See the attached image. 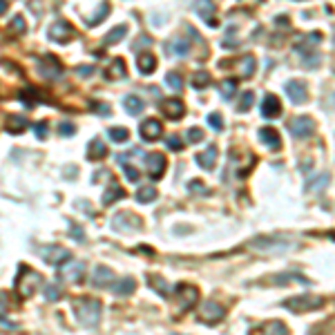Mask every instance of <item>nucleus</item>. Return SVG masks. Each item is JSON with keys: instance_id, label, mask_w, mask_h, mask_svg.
<instances>
[{"instance_id": "17", "label": "nucleus", "mask_w": 335, "mask_h": 335, "mask_svg": "<svg viewBox=\"0 0 335 335\" xmlns=\"http://www.w3.org/2000/svg\"><path fill=\"white\" fill-rule=\"evenodd\" d=\"M194 161H197V166L204 168V170L215 168V163H217V148H215V146L206 148L204 152H199L197 157H194Z\"/></svg>"}, {"instance_id": "42", "label": "nucleus", "mask_w": 335, "mask_h": 335, "mask_svg": "<svg viewBox=\"0 0 335 335\" xmlns=\"http://www.w3.org/2000/svg\"><path fill=\"white\" fill-rule=\"evenodd\" d=\"M172 54H179V56H185L190 51V47H188V43L185 40H174V47L170 49Z\"/></svg>"}, {"instance_id": "29", "label": "nucleus", "mask_w": 335, "mask_h": 335, "mask_svg": "<svg viewBox=\"0 0 335 335\" xmlns=\"http://www.w3.org/2000/svg\"><path fill=\"white\" fill-rule=\"evenodd\" d=\"M252 72H255V58L252 56H244L239 63V76L241 79H248Z\"/></svg>"}, {"instance_id": "33", "label": "nucleus", "mask_w": 335, "mask_h": 335, "mask_svg": "<svg viewBox=\"0 0 335 335\" xmlns=\"http://www.w3.org/2000/svg\"><path fill=\"white\" fill-rule=\"evenodd\" d=\"M235 92H237V83H235V81H221V83H219V94L224 96L226 101L233 99Z\"/></svg>"}, {"instance_id": "20", "label": "nucleus", "mask_w": 335, "mask_h": 335, "mask_svg": "<svg viewBox=\"0 0 335 335\" xmlns=\"http://www.w3.org/2000/svg\"><path fill=\"white\" fill-rule=\"evenodd\" d=\"M134 288H137V282H134L132 277H123V280H118L116 284H112V291H114V295H118V297L132 295Z\"/></svg>"}, {"instance_id": "37", "label": "nucleus", "mask_w": 335, "mask_h": 335, "mask_svg": "<svg viewBox=\"0 0 335 335\" xmlns=\"http://www.w3.org/2000/svg\"><path fill=\"white\" fill-rule=\"evenodd\" d=\"M166 83L170 90H181V76L177 74V72H170V74L166 76Z\"/></svg>"}, {"instance_id": "39", "label": "nucleus", "mask_w": 335, "mask_h": 335, "mask_svg": "<svg viewBox=\"0 0 335 335\" xmlns=\"http://www.w3.org/2000/svg\"><path fill=\"white\" fill-rule=\"evenodd\" d=\"M123 174H125V179L127 181H139V170L137 168H132V166H127V163H123Z\"/></svg>"}, {"instance_id": "21", "label": "nucleus", "mask_w": 335, "mask_h": 335, "mask_svg": "<svg viewBox=\"0 0 335 335\" xmlns=\"http://www.w3.org/2000/svg\"><path fill=\"white\" fill-rule=\"evenodd\" d=\"M107 154V146L101 141L99 137L92 139L90 146H87V159H92V161H99V159H103Z\"/></svg>"}, {"instance_id": "31", "label": "nucleus", "mask_w": 335, "mask_h": 335, "mask_svg": "<svg viewBox=\"0 0 335 335\" xmlns=\"http://www.w3.org/2000/svg\"><path fill=\"white\" fill-rule=\"evenodd\" d=\"M107 14H110V5L107 3H101L99 5V9H96V14L92 18H87V25H90V27H94V25H99L103 18L107 16Z\"/></svg>"}, {"instance_id": "26", "label": "nucleus", "mask_w": 335, "mask_h": 335, "mask_svg": "<svg viewBox=\"0 0 335 335\" xmlns=\"http://www.w3.org/2000/svg\"><path fill=\"white\" fill-rule=\"evenodd\" d=\"M123 194H125V190H123L118 183H112L110 190H105V194H103V206H112L114 201L123 199Z\"/></svg>"}, {"instance_id": "46", "label": "nucleus", "mask_w": 335, "mask_h": 335, "mask_svg": "<svg viewBox=\"0 0 335 335\" xmlns=\"http://www.w3.org/2000/svg\"><path fill=\"white\" fill-rule=\"evenodd\" d=\"M70 237H74L76 241H83V228L81 226H76V224H72V228H70Z\"/></svg>"}, {"instance_id": "12", "label": "nucleus", "mask_w": 335, "mask_h": 335, "mask_svg": "<svg viewBox=\"0 0 335 335\" xmlns=\"http://www.w3.org/2000/svg\"><path fill=\"white\" fill-rule=\"evenodd\" d=\"M38 72L45 76V79H58L60 74H63V67H60V63L54 58V56H45L43 60H38Z\"/></svg>"}, {"instance_id": "2", "label": "nucleus", "mask_w": 335, "mask_h": 335, "mask_svg": "<svg viewBox=\"0 0 335 335\" xmlns=\"http://www.w3.org/2000/svg\"><path fill=\"white\" fill-rule=\"evenodd\" d=\"M43 284L40 282V275L36 271H32L29 266H23L18 273V280H16V291L18 295L23 297V300H27V297H32L36 291H38V286Z\"/></svg>"}, {"instance_id": "27", "label": "nucleus", "mask_w": 335, "mask_h": 335, "mask_svg": "<svg viewBox=\"0 0 335 335\" xmlns=\"http://www.w3.org/2000/svg\"><path fill=\"white\" fill-rule=\"evenodd\" d=\"M139 70H141V74H152L154 70H157V58H154L152 54H143L141 58H139Z\"/></svg>"}, {"instance_id": "15", "label": "nucleus", "mask_w": 335, "mask_h": 335, "mask_svg": "<svg viewBox=\"0 0 335 335\" xmlns=\"http://www.w3.org/2000/svg\"><path fill=\"white\" fill-rule=\"evenodd\" d=\"M221 317H224V308H221L219 304H215V302L204 304V308H201V319H204L206 324H215V322H219Z\"/></svg>"}, {"instance_id": "40", "label": "nucleus", "mask_w": 335, "mask_h": 335, "mask_svg": "<svg viewBox=\"0 0 335 335\" xmlns=\"http://www.w3.org/2000/svg\"><path fill=\"white\" fill-rule=\"evenodd\" d=\"M208 125L213 127L215 132H221V130H224V121H221L219 114H208Z\"/></svg>"}, {"instance_id": "36", "label": "nucleus", "mask_w": 335, "mask_h": 335, "mask_svg": "<svg viewBox=\"0 0 335 335\" xmlns=\"http://www.w3.org/2000/svg\"><path fill=\"white\" fill-rule=\"evenodd\" d=\"M45 297H47L49 302L60 300V286H56V284H47V286H45Z\"/></svg>"}, {"instance_id": "6", "label": "nucleus", "mask_w": 335, "mask_h": 335, "mask_svg": "<svg viewBox=\"0 0 335 335\" xmlns=\"http://www.w3.org/2000/svg\"><path fill=\"white\" fill-rule=\"evenodd\" d=\"M291 134L295 139H308L313 137V132H315V123H313L311 116H297L291 121Z\"/></svg>"}, {"instance_id": "19", "label": "nucleus", "mask_w": 335, "mask_h": 335, "mask_svg": "<svg viewBox=\"0 0 335 335\" xmlns=\"http://www.w3.org/2000/svg\"><path fill=\"white\" fill-rule=\"evenodd\" d=\"M125 74H127V70H125V60L123 58H114L112 65H107V70H105V79H110V81L125 79Z\"/></svg>"}, {"instance_id": "51", "label": "nucleus", "mask_w": 335, "mask_h": 335, "mask_svg": "<svg viewBox=\"0 0 335 335\" xmlns=\"http://www.w3.org/2000/svg\"><path fill=\"white\" fill-rule=\"evenodd\" d=\"M92 72H94L92 67H79V74H92Z\"/></svg>"}, {"instance_id": "50", "label": "nucleus", "mask_w": 335, "mask_h": 335, "mask_svg": "<svg viewBox=\"0 0 335 335\" xmlns=\"http://www.w3.org/2000/svg\"><path fill=\"white\" fill-rule=\"evenodd\" d=\"M150 286H154V291L157 293H166L168 286L163 284V282H157V277H150Z\"/></svg>"}, {"instance_id": "32", "label": "nucleus", "mask_w": 335, "mask_h": 335, "mask_svg": "<svg viewBox=\"0 0 335 335\" xmlns=\"http://www.w3.org/2000/svg\"><path fill=\"white\" fill-rule=\"evenodd\" d=\"M107 137H110L114 143H123V141L130 139V132H127L125 127H110V130H107Z\"/></svg>"}, {"instance_id": "41", "label": "nucleus", "mask_w": 335, "mask_h": 335, "mask_svg": "<svg viewBox=\"0 0 335 335\" xmlns=\"http://www.w3.org/2000/svg\"><path fill=\"white\" fill-rule=\"evenodd\" d=\"M252 99H255V94H252V92H246V94L241 96V103L237 105V110H239V112H246V110H248V107L252 105Z\"/></svg>"}, {"instance_id": "45", "label": "nucleus", "mask_w": 335, "mask_h": 335, "mask_svg": "<svg viewBox=\"0 0 335 335\" xmlns=\"http://www.w3.org/2000/svg\"><path fill=\"white\" fill-rule=\"evenodd\" d=\"M7 311H9V300L5 293H0V319L7 315Z\"/></svg>"}, {"instance_id": "8", "label": "nucleus", "mask_w": 335, "mask_h": 335, "mask_svg": "<svg viewBox=\"0 0 335 335\" xmlns=\"http://www.w3.org/2000/svg\"><path fill=\"white\" fill-rule=\"evenodd\" d=\"M159 110H161V114L170 118V121H179V118L185 114V105H183V101H179V99H166L163 103H159Z\"/></svg>"}, {"instance_id": "7", "label": "nucleus", "mask_w": 335, "mask_h": 335, "mask_svg": "<svg viewBox=\"0 0 335 335\" xmlns=\"http://www.w3.org/2000/svg\"><path fill=\"white\" fill-rule=\"evenodd\" d=\"M49 40H54V43H70L72 38H74V27H72L70 23H65V20H56L54 25L49 27Z\"/></svg>"}, {"instance_id": "35", "label": "nucleus", "mask_w": 335, "mask_h": 335, "mask_svg": "<svg viewBox=\"0 0 335 335\" xmlns=\"http://www.w3.org/2000/svg\"><path fill=\"white\" fill-rule=\"evenodd\" d=\"M185 141H188V143L204 141V130H201V127H190V130L185 132Z\"/></svg>"}, {"instance_id": "22", "label": "nucleus", "mask_w": 335, "mask_h": 335, "mask_svg": "<svg viewBox=\"0 0 335 335\" xmlns=\"http://www.w3.org/2000/svg\"><path fill=\"white\" fill-rule=\"evenodd\" d=\"M143 107H146V103H143V99H139L137 94H127L125 99H123V110H125L127 114H141Z\"/></svg>"}, {"instance_id": "44", "label": "nucleus", "mask_w": 335, "mask_h": 335, "mask_svg": "<svg viewBox=\"0 0 335 335\" xmlns=\"http://www.w3.org/2000/svg\"><path fill=\"white\" fill-rule=\"evenodd\" d=\"M12 29L14 32H18V34H23L25 32V18L23 16H16L12 20Z\"/></svg>"}, {"instance_id": "52", "label": "nucleus", "mask_w": 335, "mask_h": 335, "mask_svg": "<svg viewBox=\"0 0 335 335\" xmlns=\"http://www.w3.org/2000/svg\"><path fill=\"white\" fill-rule=\"evenodd\" d=\"M5 9H7V0H0V14H5Z\"/></svg>"}, {"instance_id": "47", "label": "nucleus", "mask_w": 335, "mask_h": 335, "mask_svg": "<svg viewBox=\"0 0 335 335\" xmlns=\"http://www.w3.org/2000/svg\"><path fill=\"white\" fill-rule=\"evenodd\" d=\"M188 188L192 190V192H201V194H208V188H206L201 181H190L188 183Z\"/></svg>"}, {"instance_id": "24", "label": "nucleus", "mask_w": 335, "mask_h": 335, "mask_svg": "<svg viewBox=\"0 0 335 335\" xmlns=\"http://www.w3.org/2000/svg\"><path fill=\"white\" fill-rule=\"evenodd\" d=\"M194 7H197V12H199V16L206 20V23L208 25H215L217 23V20H215L213 16H210V14L215 12V7H213V0H197V3H194Z\"/></svg>"}, {"instance_id": "14", "label": "nucleus", "mask_w": 335, "mask_h": 335, "mask_svg": "<svg viewBox=\"0 0 335 335\" xmlns=\"http://www.w3.org/2000/svg\"><path fill=\"white\" fill-rule=\"evenodd\" d=\"M286 96L291 99L295 105H300V103L306 101V85L300 83V81H291V83H286Z\"/></svg>"}, {"instance_id": "1", "label": "nucleus", "mask_w": 335, "mask_h": 335, "mask_svg": "<svg viewBox=\"0 0 335 335\" xmlns=\"http://www.w3.org/2000/svg\"><path fill=\"white\" fill-rule=\"evenodd\" d=\"M72 308H74L76 319H79L81 326H85V328L99 326L101 311H103V306H101L99 300H94V297H79V300L72 304Z\"/></svg>"}, {"instance_id": "5", "label": "nucleus", "mask_w": 335, "mask_h": 335, "mask_svg": "<svg viewBox=\"0 0 335 335\" xmlns=\"http://www.w3.org/2000/svg\"><path fill=\"white\" fill-rule=\"evenodd\" d=\"M38 252H40L45 264H51V266H60L63 261H67L72 257V252L60 248V246H43Z\"/></svg>"}, {"instance_id": "28", "label": "nucleus", "mask_w": 335, "mask_h": 335, "mask_svg": "<svg viewBox=\"0 0 335 335\" xmlns=\"http://www.w3.org/2000/svg\"><path fill=\"white\" fill-rule=\"evenodd\" d=\"M125 34H127V27H125V25H118V27H114L112 32H107V36L103 38V43H105V45H114V43H118V40H121Z\"/></svg>"}, {"instance_id": "13", "label": "nucleus", "mask_w": 335, "mask_h": 335, "mask_svg": "<svg viewBox=\"0 0 335 335\" xmlns=\"http://www.w3.org/2000/svg\"><path fill=\"white\" fill-rule=\"evenodd\" d=\"M259 141L264 143L268 150H273V152L282 148V137H280V132L273 130V127H261V130H259Z\"/></svg>"}, {"instance_id": "23", "label": "nucleus", "mask_w": 335, "mask_h": 335, "mask_svg": "<svg viewBox=\"0 0 335 335\" xmlns=\"http://www.w3.org/2000/svg\"><path fill=\"white\" fill-rule=\"evenodd\" d=\"M5 130L9 134H20L27 130V118L25 116H9L7 121H5Z\"/></svg>"}, {"instance_id": "9", "label": "nucleus", "mask_w": 335, "mask_h": 335, "mask_svg": "<svg viewBox=\"0 0 335 335\" xmlns=\"http://www.w3.org/2000/svg\"><path fill=\"white\" fill-rule=\"evenodd\" d=\"M166 157L163 154H159V152H150L146 157V170H148V174H150L152 179H161L163 177V172H166Z\"/></svg>"}, {"instance_id": "48", "label": "nucleus", "mask_w": 335, "mask_h": 335, "mask_svg": "<svg viewBox=\"0 0 335 335\" xmlns=\"http://www.w3.org/2000/svg\"><path fill=\"white\" fill-rule=\"evenodd\" d=\"M266 331H273V333H288V328H286L282 322H273V324H268V326H266Z\"/></svg>"}, {"instance_id": "10", "label": "nucleus", "mask_w": 335, "mask_h": 335, "mask_svg": "<svg viewBox=\"0 0 335 335\" xmlns=\"http://www.w3.org/2000/svg\"><path fill=\"white\" fill-rule=\"evenodd\" d=\"M177 295H179V308L181 311H188L197 304V297H199V291L190 284H181L177 286Z\"/></svg>"}, {"instance_id": "25", "label": "nucleus", "mask_w": 335, "mask_h": 335, "mask_svg": "<svg viewBox=\"0 0 335 335\" xmlns=\"http://www.w3.org/2000/svg\"><path fill=\"white\" fill-rule=\"evenodd\" d=\"M130 221H141L139 217H134L132 213H121V215H116L114 219H112V226H114V230H118V233H125V230H132L130 226Z\"/></svg>"}, {"instance_id": "34", "label": "nucleus", "mask_w": 335, "mask_h": 335, "mask_svg": "<svg viewBox=\"0 0 335 335\" xmlns=\"http://www.w3.org/2000/svg\"><path fill=\"white\" fill-rule=\"evenodd\" d=\"M210 85V74L208 72H197V74L192 76V87L194 90H204V87Z\"/></svg>"}, {"instance_id": "49", "label": "nucleus", "mask_w": 335, "mask_h": 335, "mask_svg": "<svg viewBox=\"0 0 335 335\" xmlns=\"http://www.w3.org/2000/svg\"><path fill=\"white\" fill-rule=\"evenodd\" d=\"M58 132L65 134V137H72V134L76 132V127L72 125V123H60V125H58Z\"/></svg>"}, {"instance_id": "38", "label": "nucleus", "mask_w": 335, "mask_h": 335, "mask_svg": "<svg viewBox=\"0 0 335 335\" xmlns=\"http://www.w3.org/2000/svg\"><path fill=\"white\" fill-rule=\"evenodd\" d=\"M166 146L170 148V150H174V152H179L183 148V141L177 137V134H170V137H166Z\"/></svg>"}, {"instance_id": "30", "label": "nucleus", "mask_w": 335, "mask_h": 335, "mask_svg": "<svg viewBox=\"0 0 335 335\" xmlns=\"http://www.w3.org/2000/svg\"><path fill=\"white\" fill-rule=\"evenodd\" d=\"M157 194H159L157 190H154L152 185H148V188H141L137 192V201H139V204H152V201L157 199Z\"/></svg>"}, {"instance_id": "4", "label": "nucleus", "mask_w": 335, "mask_h": 335, "mask_svg": "<svg viewBox=\"0 0 335 335\" xmlns=\"http://www.w3.org/2000/svg\"><path fill=\"white\" fill-rule=\"evenodd\" d=\"M83 273H85V264L83 261H72V257L58 266V277L67 282H81L83 280Z\"/></svg>"}, {"instance_id": "16", "label": "nucleus", "mask_w": 335, "mask_h": 335, "mask_svg": "<svg viewBox=\"0 0 335 335\" xmlns=\"http://www.w3.org/2000/svg\"><path fill=\"white\" fill-rule=\"evenodd\" d=\"M261 114L266 118H277L282 114V103L275 94H266L264 103H261Z\"/></svg>"}, {"instance_id": "3", "label": "nucleus", "mask_w": 335, "mask_h": 335, "mask_svg": "<svg viewBox=\"0 0 335 335\" xmlns=\"http://www.w3.org/2000/svg\"><path fill=\"white\" fill-rule=\"evenodd\" d=\"M284 306L293 313H302V311H313V308L322 306V297H308V295H297L284 302Z\"/></svg>"}, {"instance_id": "18", "label": "nucleus", "mask_w": 335, "mask_h": 335, "mask_svg": "<svg viewBox=\"0 0 335 335\" xmlns=\"http://www.w3.org/2000/svg\"><path fill=\"white\" fill-rule=\"evenodd\" d=\"M112 280H114V273L105 266H99L92 275V284L99 286V288H105V286H112Z\"/></svg>"}, {"instance_id": "43", "label": "nucleus", "mask_w": 335, "mask_h": 335, "mask_svg": "<svg viewBox=\"0 0 335 335\" xmlns=\"http://www.w3.org/2000/svg\"><path fill=\"white\" fill-rule=\"evenodd\" d=\"M47 130H49L47 121H40V123H36V125H34V134H36L38 139H45V137H47Z\"/></svg>"}, {"instance_id": "11", "label": "nucleus", "mask_w": 335, "mask_h": 335, "mask_svg": "<svg viewBox=\"0 0 335 335\" xmlns=\"http://www.w3.org/2000/svg\"><path fill=\"white\" fill-rule=\"evenodd\" d=\"M139 132H141L143 141H157V139L163 134L161 121H157V118H146V121L139 125Z\"/></svg>"}]
</instances>
